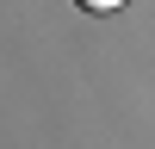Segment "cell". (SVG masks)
I'll list each match as a JSON object with an SVG mask.
<instances>
[{
	"label": "cell",
	"instance_id": "6da1fadb",
	"mask_svg": "<svg viewBox=\"0 0 155 149\" xmlns=\"http://www.w3.org/2000/svg\"><path fill=\"white\" fill-rule=\"evenodd\" d=\"M81 12H112V6H124V0H74Z\"/></svg>",
	"mask_w": 155,
	"mask_h": 149
}]
</instances>
